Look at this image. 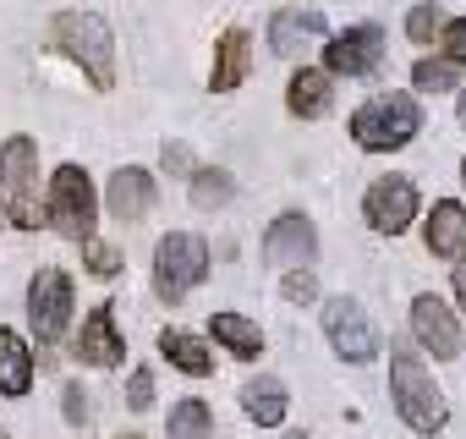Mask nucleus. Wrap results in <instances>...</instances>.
<instances>
[{
	"label": "nucleus",
	"mask_w": 466,
	"mask_h": 439,
	"mask_svg": "<svg viewBox=\"0 0 466 439\" xmlns=\"http://www.w3.org/2000/svg\"><path fill=\"white\" fill-rule=\"evenodd\" d=\"M390 395H395V412L406 417L411 434H439L444 417H450L444 412V390L433 384L428 362L417 352H406V346H395V357H390Z\"/></svg>",
	"instance_id": "1"
},
{
	"label": "nucleus",
	"mask_w": 466,
	"mask_h": 439,
	"mask_svg": "<svg viewBox=\"0 0 466 439\" xmlns=\"http://www.w3.org/2000/svg\"><path fill=\"white\" fill-rule=\"evenodd\" d=\"M417 132H422V110H417L411 94H373V99L351 116V138H357V148H368V154L406 148Z\"/></svg>",
	"instance_id": "2"
},
{
	"label": "nucleus",
	"mask_w": 466,
	"mask_h": 439,
	"mask_svg": "<svg viewBox=\"0 0 466 439\" xmlns=\"http://www.w3.org/2000/svg\"><path fill=\"white\" fill-rule=\"evenodd\" d=\"M56 45L88 72L94 88H116V39L99 12H61L56 17Z\"/></svg>",
	"instance_id": "3"
},
{
	"label": "nucleus",
	"mask_w": 466,
	"mask_h": 439,
	"mask_svg": "<svg viewBox=\"0 0 466 439\" xmlns=\"http://www.w3.org/2000/svg\"><path fill=\"white\" fill-rule=\"evenodd\" d=\"M0 187H6L12 226L34 231L39 214H45V203H39V143L28 132H17V138L0 143Z\"/></svg>",
	"instance_id": "4"
},
{
	"label": "nucleus",
	"mask_w": 466,
	"mask_h": 439,
	"mask_svg": "<svg viewBox=\"0 0 466 439\" xmlns=\"http://www.w3.org/2000/svg\"><path fill=\"white\" fill-rule=\"evenodd\" d=\"M45 220L72 237V242H88L94 237V181L83 165H61L50 176V192H45Z\"/></svg>",
	"instance_id": "5"
},
{
	"label": "nucleus",
	"mask_w": 466,
	"mask_h": 439,
	"mask_svg": "<svg viewBox=\"0 0 466 439\" xmlns=\"http://www.w3.org/2000/svg\"><path fill=\"white\" fill-rule=\"evenodd\" d=\"M208 281V248H203V237H192V231H170L159 248H154V291L165 297V302H181L192 286H203Z\"/></svg>",
	"instance_id": "6"
},
{
	"label": "nucleus",
	"mask_w": 466,
	"mask_h": 439,
	"mask_svg": "<svg viewBox=\"0 0 466 439\" xmlns=\"http://www.w3.org/2000/svg\"><path fill=\"white\" fill-rule=\"evenodd\" d=\"M28 319H34L39 346H56L66 335V324H72V281H66V270L45 264L28 281Z\"/></svg>",
	"instance_id": "7"
},
{
	"label": "nucleus",
	"mask_w": 466,
	"mask_h": 439,
	"mask_svg": "<svg viewBox=\"0 0 466 439\" xmlns=\"http://www.w3.org/2000/svg\"><path fill=\"white\" fill-rule=\"evenodd\" d=\"M324 335H329V346H335L346 362H373V357H379V335H373L368 313H362L351 297H329V302H324Z\"/></svg>",
	"instance_id": "8"
},
{
	"label": "nucleus",
	"mask_w": 466,
	"mask_h": 439,
	"mask_svg": "<svg viewBox=\"0 0 466 439\" xmlns=\"http://www.w3.org/2000/svg\"><path fill=\"white\" fill-rule=\"evenodd\" d=\"M379 61H384V34L373 23H357V28H346L324 45V72L329 77H368V72H379Z\"/></svg>",
	"instance_id": "9"
},
{
	"label": "nucleus",
	"mask_w": 466,
	"mask_h": 439,
	"mask_svg": "<svg viewBox=\"0 0 466 439\" xmlns=\"http://www.w3.org/2000/svg\"><path fill=\"white\" fill-rule=\"evenodd\" d=\"M362 214H368V226L384 231V237H400L411 220H417V187L406 176H379L362 198Z\"/></svg>",
	"instance_id": "10"
},
{
	"label": "nucleus",
	"mask_w": 466,
	"mask_h": 439,
	"mask_svg": "<svg viewBox=\"0 0 466 439\" xmlns=\"http://www.w3.org/2000/svg\"><path fill=\"white\" fill-rule=\"evenodd\" d=\"M319 259V231H313V220L308 214H280L275 226L264 231V264L275 270H297V264H313Z\"/></svg>",
	"instance_id": "11"
},
{
	"label": "nucleus",
	"mask_w": 466,
	"mask_h": 439,
	"mask_svg": "<svg viewBox=\"0 0 466 439\" xmlns=\"http://www.w3.org/2000/svg\"><path fill=\"white\" fill-rule=\"evenodd\" d=\"M411 335H417V346L433 352L439 362L461 357V324H455V313H450L433 291H422V297L411 302Z\"/></svg>",
	"instance_id": "12"
},
{
	"label": "nucleus",
	"mask_w": 466,
	"mask_h": 439,
	"mask_svg": "<svg viewBox=\"0 0 466 439\" xmlns=\"http://www.w3.org/2000/svg\"><path fill=\"white\" fill-rule=\"evenodd\" d=\"M121 335H116V302H99L88 319H83V330H77V357L83 362H94V368H116L121 362Z\"/></svg>",
	"instance_id": "13"
},
{
	"label": "nucleus",
	"mask_w": 466,
	"mask_h": 439,
	"mask_svg": "<svg viewBox=\"0 0 466 439\" xmlns=\"http://www.w3.org/2000/svg\"><path fill=\"white\" fill-rule=\"evenodd\" d=\"M105 203H110V214H116V220L137 226V220L154 209V176H148V170H137V165L116 170V176H110V192H105Z\"/></svg>",
	"instance_id": "14"
},
{
	"label": "nucleus",
	"mask_w": 466,
	"mask_h": 439,
	"mask_svg": "<svg viewBox=\"0 0 466 439\" xmlns=\"http://www.w3.org/2000/svg\"><path fill=\"white\" fill-rule=\"evenodd\" d=\"M422 242L433 259H461L466 253V209L455 198H439L433 214H428V226H422Z\"/></svg>",
	"instance_id": "15"
},
{
	"label": "nucleus",
	"mask_w": 466,
	"mask_h": 439,
	"mask_svg": "<svg viewBox=\"0 0 466 439\" xmlns=\"http://www.w3.org/2000/svg\"><path fill=\"white\" fill-rule=\"evenodd\" d=\"M248 66H253V39L242 34V28H230V34H219V45H214V94H230V88H242V77H248Z\"/></svg>",
	"instance_id": "16"
},
{
	"label": "nucleus",
	"mask_w": 466,
	"mask_h": 439,
	"mask_svg": "<svg viewBox=\"0 0 466 439\" xmlns=\"http://www.w3.org/2000/svg\"><path fill=\"white\" fill-rule=\"evenodd\" d=\"M313 39H324V17L308 6H297V12H275V23H269V45H275V56H297V50H308Z\"/></svg>",
	"instance_id": "17"
},
{
	"label": "nucleus",
	"mask_w": 466,
	"mask_h": 439,
	"mask_svg": "<svg viewBox=\"0 0 466 439\" xmlns=\"http://www.w3.org/2000/svg\"><path fill=\"white\" fill-rule=\"evenodd\" d=\"M34 390V352L17 330H0V395H28Z\"/></svg>",
	"instance_id": "18"
},
{
	"label": "nucleus",
	"mask_w": 466,
	"mask_h": 439,
	"mask_svg": "<svg viewBox=\"0 0 466 439\" xmlns=\"http://www.w3.org/2000/svg\"><path fill=\"white\" fill-rule=\"evenodd\" d=\"M329 99H335V88H329V72H313V66H302L297 77H291V88H286V105H291V116H324L329 110Z\"/></svg>",
	"instance_id": "19"
},
{
	"label": "nucleus",
	"mask_w": 466,
	"mask_h": 439,
	"mask_svg": "<svg viewBox=\"0 0 466 439\" xmlns=\"http://www.w3.org/2000/svg\"><path fill=\"white\" fill-rule=\"evenodd\" d=\"M159 352H165L181 373H192V379H208V373H214V352H208L198 335H187V330H165V335H159Z\"/></svg>",
	"instance_id": "20"
},
{
	"label": "nucleus",
	"mask_w": 466,
	"mask_h": 439,
	"mask_svg": "<svg viewBox=\"0 0 466 439\" xmlns=\"http://www.w3.org/2000/svg\"><path fill=\"white\" fill-rule=\"evenodd\" d=\"M242 406H248V417L258 423V428H275V423H286V384L280 379H253L248 390H242Z\"/></svg>",
	"instance_id": "21"
},
{
	"label": "nucleus",
	"mask_w": 466,
	"mask_h": 439,
	"mask_svg": "<svg viewBox=\"0 0 466 439\" xmlns=\"http://www.w3.org/2000/svg\"><path fill=\"white\" fill-rule=\"evenodd\" d=\"M214 341L230 352V357H258L264 352V330L242 313H214Z\"/></svg>",
	"instance_id": "22"
},
{
	"label": "nucleus",
	"mask_w": 466,
	"mask_h": 439,
	"mask_svg": "<svg viewBox=\"0 0 466 439\" xmlns=\"http://www.w3.org/2000/svg\"><path fill=\"white\" fill-rule=\"evenodd\" d=\"M208 434H214V412L198 395H187V401L170 406V439H208Z\"/></svg>",
	"instance_id": "23"
},
{
	"label": "nucleus",
	"mask_w": 466,
	"mask_h": 439,
	"mask_svg": "<svg viewBox=\"0 0 466 439\" xmlns=\"http://www.w3.org/2000/svg\"><path fill=\"white\" fill-rule=\"evenodd\" d=\"M237 198V176L230 170H192V203L198 209H225Z\"/></svg>",
	"instance_id": "24"
},
{
	"label": "nucleus",
	"mask_w": 466,
	"mask_h": 439,
	"mask_svg": "<svg viewBox=\"0 0 466 439\" xmlns=\"http://www.w3.org/2000/svg\"><path fill=\"white\" fill-rule=\"evenodd\" d=\"M439 28H444V12H439V6H411V12H406V34H411V45H433Z\"/></svg>",
	"instance_id": "25"
},
{
	"label": "nucleus",
	"mask_w": 466,
	"mask_h": 439,
	"mask_svg": "<svg viewBox=\"0 0 466 439\" xmlns=\"http://www.w3.org/2000/svg\"><path fill=\"white\" fill-rule=\"evenodd\" d=\"M411 83H417L422 94L455 88V66H450V61H439V56H433V61H417V66H411Z\"/></svg>",
	"instance_id": "26"
},
{
	"label": "nucleus",
	"mask_w": 466,
	"mask_h": 439,
	"mask_svg": "<svg viewBox=\"0 0 466 439\" xmlns=\"http://www.w3.org/2000/svg\"><path fill=\"white\" fill-rule=\"evenodd\" d=\"M83 264H88V275H99V281H110V275L121 270V253H116L110 242H99V237H88V242H83Z\"/></svg>",
	"instance_id": "27"
},
{
	"label": "nucleus",
	"mask_w": 466,
	"mask_h": 439,
	"mask_svg": "<svg viewBox=\"0 0 466 439\" xmlns=\"http://www.w3.org/2000/svg\"><path fill=\"white\" fill-rule=\"evenodd\" d=\"M439 61H450V66H466V17H455V23H444L439 28Z\"/></svg>",
	"instance_id": "28"
},
{
	"label": "nucleus",
	"mask_w": 466,
	"mask_h": 439,
	"mask_svg": "<svg viewBox=\"0 0 466 439\" xmlns=\"http://www.w3.org/2000/svg\"><path fill=\"white\" fill-rule=\"evenodd\" d=\"M286 297H291V302H313V297H319V281H313V270H297V275H286Z\"/></svg>",
	"instance_id": "29"
},
{
	"label": "nucleus",
	"mask_w": 466,
	"mask_h": 439,
	"mask_svg": "<svg viewBox=\"0 0 466 439\" xmlns=\"http://www.w3.org/2000/svg\"><path fill=\"white\" fill-rule=\"evenodd\" d=\"M127 401H132L137 412H143V406H154V373H148V368H137V373H132V384H127Z\"/></svg>",
	"instance_id": "30"
},
{
	"label": "nucleus",
	"mask_w": 466,
	"mask_h": 439,
	"mask_svg": "<svg viewBox=\"0 0 466 439\" xmlns=\"http://www.w3.org/2000/svg\"><path fill=\"white\" fill-rule=\"evenodd\" d=\"M66 417L72 423H88V390L83 384H66Z\"/></svg>",
	"instance_id": "31"
},
{
	"label": "nucleus",
	"mask_w": 466,
	"mask_h": 439,
	"mask_svg": "<svg viewBox=\"0 0 466 439\" xmlns=\"http://www.w3.org/2000/svg\"><path fill=\"white\" fill-rule=\"evenodd\" d=\"M165 170H192V154H187V143H165Z\"/></svg>",
	"instance_id": "32"
},
{
	"label": "nucleus",
	"mask_w": 466,
	"mask_h": 439,
	"mask_svg": "<svg viewBox=\"0 0 466 439\" xmlns=\"http://www.w3.org/2000/svg\"><path fill=\"white\" fill-rule=\"evenodd\" d=\"M455 297H461V308H466V253H461V264H455Z\"/></svg>",
	"instance_id": "33"
},
{
	"label": "nucleus",
	"mask_w": 466,
	"mask_h": 439,
	"mask_svg": "<svg viewBox=\"0 0 466 439\" xmlns=\"http://www.w3.org/2000/svg\"><path fill=\"white\" fill-rule=\"evenodd\" d=\"M455 116H461V127H466V94H461V105H455Z\"/></svg>",
	"instance_id": "34"
},
{
	"label": "nucleus",
	"mask_w": 466,
	"mask_h": 439,
	"mask_svg": "<svg viewBox=\"0 0 466 439\" xmlns=\"http://www.w3.org/2000/svg\"><path fill=\"white\" fill-rule=\"evenodd\" d=\"M121 439H143V434H121Z\"/></svg>",
	"instance_id": "35"
},
{
	"label": "nucleus",
	"mask_w": 466,
	"mask_h": 439,
	"mask_svg": "<svg viewBox=\"0 0 466 439\" xmlns=\"http://www.w3.org/2000/svg\"><path fill=\"white\" fill-rule=\"evenodd\" d=\"M461 181H466V165H461Z\"/></svg>",
	"instance_id": "36"
}]
</instances>
